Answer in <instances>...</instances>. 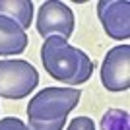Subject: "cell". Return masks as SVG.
Returning a JSON list of instances; mask_svg holds the SVG:
<instances>
[{
    "instance_id": "obj_2",
    "label": "cell",
    "mask_w": 130,
    "mask_h": 130,
    "mask_svg": "<svg viewBox=\"0 0 130 130\" xmlns=\"http://www.w3.org/2000/svg\"><path fill=\"white\" fill-rule=\"evenodd\" d=\"M82 89L78 87H45L27 103V117L37 120H54L68 117L80 103Z\"/></svg>"
},
{
    "instance_id": "obj_11",
    "label": "cell",
    "mask_w": 130,
    "mask_h": 130,
    "mask_svg": "<svg viewBox=\"0 0 130 130\" xmlns=\"http://www.w3.org/2000/svg\"><path fill=\"white\" fill-rule=\"evenodd\" d=\"M0 130H29V128L18 117H6V119L0 120Z\"/></svg>"
},
{
    "instance_id": "obj_4",
    "label": "cell",
    "mask_w": 130,
    "mask_h": 130,
    "mask_svg": "<svg viewBox=\"0 0 130 130\" xmlns=\"http://www.w3.org/2000/svg\"><path fill=\"white\" fill-rule=\"evenodd\" d=\"M37 33L43 39H49L53 35L62 39L72 37L74 33V25H76V20H74V14L64 2H56V0H47L41 4L37 14Z\"/></svg>"
},
{
    "instance_id": "obj_9",
    "label": "cell",
    "mask_w": 130,
    "mask_h": 130,
    "mask_svg": "<svg viewBox=\"0 0 130 130\" xmlns=\"http://www.w3.org/2000/svg\"><path fill=\"white\" fill-rule=\"evenodd\" d=\"M101 130H130V117L122 109H107L101 117Z\"/></svg>"
},
{
    "instance_id": "obj_10",
    "label": "cell",
    "mask_w": 130,
    "mask_h": 130,
    "mask_svg": "<svg viewBox=\"0 0 130 130\" xmlns=\"http://www.w3.org/2000/svg\"><path fill=\"white\" fill-rule=\"evenodd\" d=\"M66 124V117L64 119H54V120H37V119H29V130H62Z\"/></svg>"
},
{
    "instance_id": "obj_6",
    "label": "cell",
    "mask_w": 130,
    "mask_h": 130,
    "mask_svg": "<svg viewBox=\"0 0 130 130\" xmlns=\"http://www.w3.org/2000/svg\"><path fill=\"white\" fill-rule=\"evenodd\" d=\"M97 18L111 39L124 41L130 37V4L126 0H99Z\"/></svg>"
},
{
    "instance_id": "obj_8",
    "label": "cell",
    "mask_w": 130,
    "mask_h": 130,
    "mask_svg": "<svg viewBox=\"0 0 130 130\" xmlns=\"http://www.w3.org/2000/svg\"><path fill=\"white\" fill-rule=\"evenodd\" d=\"M0 16L14 20L25 31L33 22V2L31 0H0Z\"/></svg>"
},
{
    "instance_id": "obj_5",
    "label": "cell",
    "mask_w": 130,
    "mask_h": 130,
    "mask_svg": "<svg viewBox=\"0 0 130 130\" xmlns=\"http://www.w3.org/2000/svg\"><path fill=\"white\" fill-rule=\"evenodd\" d=\"M101 84L109 91H126L130 87V47L126 43L107 51L101 64Z\"/></svg>"
},
{
    "instance_id": "obj_1",
    "label": "cell",
    "mask_w": 130,
    "mask_h": 130,
    "mask_svg": "<svg viewBox=\"0 0 130 130\" xmlns=\"http://www.w3.org/2000/svg\"><path fill=\"white\" fill-rule=\"evenodd\" d=\"M41 62L51 78L70 87L86 84L93 74V62L82 49L72 47L66 39L53 37L45 39L41 47Z\"/></svg>"
},
{
    "instance_id": "obj_3",
    "label": "cell",
    "mask_w": 130,
    "mask_h": 130,
    "mask_svg": "<svg viewBox=\"0 0 130 130\" xmlns=\"http://www.w3.org/2000/svg\"><path fill=\"white\" fill-rule=\"evenodd\" d=\"M39 86V72L23 58L0 60V97L23 99Z\"/></svg>"
},
{
    "instance_id": "obj_7",
    "label": "cell",
    "mask_w": 130,
    "mask_h": 130,
    "mask_svg": "<svg viewBox=\"0 0 130 130\" xmlns=\"http://www.w3.org/2000/svg\"><path fill=\"white\" fill-rule=\"evenodd\" d=\"M29 37L14 20L0 16V56H14L25 51Z\"/></svg>"
},
{
    "instance_id": "obj_12",
    "label": "cell",
    "mask_w": 130,
    "mask_h": 130,
    "mask_svg": "<svg viewBox=\"0 0 130 130\" xmlns=\"http://www.w3.org/2000/svg\"><path fill=\"white\" fill-rule=\"evenodd\" d=\"M66 130H95V124L89 117H76V119L70 120Z\"/></svg>"
}]
</instances>
